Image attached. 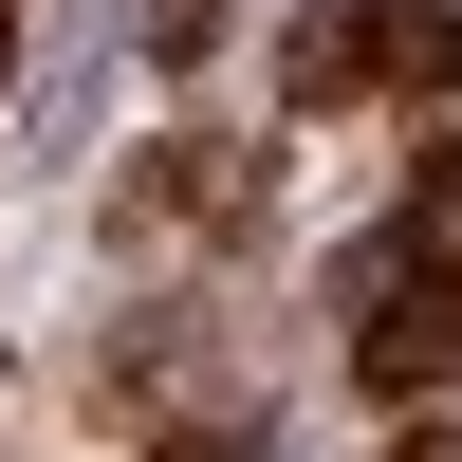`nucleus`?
Wrapping results in <instances>:
<instances>
[{
    "label": "nucleus",
    "mask_w": 462,
    "mask_h": 462,
    "mask_svg": "<svg viewBox=\"0 0 462 462\" xmlns=\"http://www.w3.org/2000/svg\"><path fill=\"white\" fill-rule=\"evenodd\" d=\"M462 56L444 0H315L296 19V111H352V93H426V74Z\"/></svg>",
    "instance_id": "f257e3e1"
},
{
    "label": "nucleus",
    "mask_w": 462,
    "mask_h": 462,
    "mask_svg": "<svg viewBox=\"0 0 462 462\" xmlns=\"http://www.w3.org/2000/svg\"><path fill=\"white\" fill-rule=\"evenodd\" d=\"M204 19H222V0H148V37H167V56H204Z\"/></svg>",
    "instance_id": "f03ea898"
},
{
    "label": "nucleus",
    "mask_w": 462,
    "mask_h": 462,
    "mask_svg": "<svg viewBox=\"0 0 462 462\" xmlns=\"http://www.w3.org/2000/svg\"><path fill=\"white\" fill-rule=\"evenodd\" d=\"M407 462H462V444H407Z\"/></svg>",
    "instance_id": "7ed1b4c3"
}]
</instances>
